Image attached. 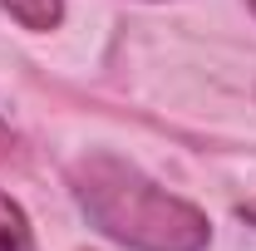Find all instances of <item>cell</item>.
<instances>
[{
	"label": "cell",
	"instance_id": "cell-1",
	"mask_svg": "<svg viewBox=\"0 0 256 251\" xmlns=\"http://www.w3.org/2000/svg\"><path fill=\"white\" fill-rule=\"evenodd\" d=\"M69 197L89 217L94 232L124 251H207L212 222L188 197L153 182L138 162L94 148L69 162Z\"/></svg>",
	"mask_w": 256,
	"mask_h": 251
},
{
	"label": "cell",
	"instance_id": "cell-2",
	"mask_svg": "<svg viewBox=\"0 0 256 251\" xmlns=\"http://www.w3.org/2000/svg\"><path fill=\"white\" fill-rule=\"evenodd\" d=\"M0 10L20 30H34V34H50L64 25V0H0Z\"/></svg>",
	"mask_w": 256,
	"mask_h": 251
},
{
	"label": "cell",
	"instance_id": "cell-3",
	"mask_svg": "<svg viewBox=\"0 0 256 251\" xmlns=\"http://www.w3.org/2000/svg\"><path fill=\"white\" fill-rule=\"evenodd\" d=\"M0 251H34V232H30V217L15 197L0 192Z\"/></svg>",
	"mask_w": 256,
	"mask_h": 251
},
{
	"label": "cell",
	"instance_id": "cell-4",
	"mask_svg": "<svg viewBox=\"0 0 256 251\" xmlns=\"http://www.w3.org/2000/svg\"><path fill=\"white\" fill-rule=\"evenodd\" d=\"M5 148H10V128H5V118H0V158H5Z\"/></svg>",
	"mask_w": 256,
	"mask_h": 251
},
{
	"label": "cell",
	"instance_id": "cell-5",
	"mask_svg": "<svg viewBox=\"0 0 256 251\" xmlns=\"http://www.w3.org/2000/svg\"><path fill=\"white\" fill-rule=\"evenodd\" d=\"M252 10H256V0H252Z\"/></svg>",
	"mask_w": 256,
	"mask_h": 251
}]
</instances>
